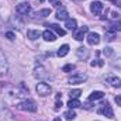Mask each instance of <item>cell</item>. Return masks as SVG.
Masks as SVG:
<instances>
[{
    "label": "cell",
    "instance_id": "12",
    "mask_svg": "<svg viewBox=\"0 0 121 121\" xmlns=\"http://www.w3.org/2000/svg\"><path fill=\"white\" fill-rule=\"evenodd\" d=\"M76 55H78L79 59H87L89 55H90V52H89V49L86 47H80V48L76 49Z\"/></svg>",
    "mask_w": 121,
    "mask_h": 121
},
{
    "label": "cell",
    "instance_id": "6",
    "mask_svg": "<svg viewBox=\"0 0 121 121\" xmlns=\"http://www.w3.org/2000/svg\"><path fill=\"white\" fill-rule=\"evenodd\" d=\"M7 70H9V63H7V59H6V55L0 49V76L6 75Z\"/></svg>",
    "mask_w": 121,
    "mask_h": 121
},
{
    "label": "cell",
    "instance_id": "18",
    "mask_svg": "<svg viewBox=\"0 0 121 121\" xmlns=\"http://www.w3.org/2000/svg\"><path fill=\"white\" fill-rule=\"evenodd\" d=\"M104 97V93L100 90H96V91H91V94L89 96V101H96V100H100Z\"/></svg>",
    "mask_w": 121,
    "mask_h": 121
},
{
    "label": "cell",
    "instance_id": "30",
    "mask_svg": "<svg viewBox=\"0 0 121 121\" xmlns=\"http://www.w3.org/2000/svg\"><path fill=\"white\" fill-rule=\"evenodd\" d=\"M1 23H3V20H1V16H0V26H1Z\"/></svg>",
    "mask_w": 121,
    "mask_h": 121
},
{
    "label": "cell",
    "instance_id": "8",
    "mask_svg": "<svg viewBox=\"0 0 121 121\" xmlns=\"http://www.w3.org/2000/svg\"><path fill=\"white\" fill-rule=\"evenodd\" d=\"M103 9H104V6H103V3L99 1V0L93 1V3L90 4V11L94 14V16H100L101 11H103Z\"/></svg>",
    "mask_w": 121,
    "mask_h": 121
},
{
    "label": "cell",
    "instance_id": "15",
    "mask_svg": "<svg viewBox=\"0 0 121 121\" xmlns=\"http://www.w3.org/2000/svg\"><path fill=\"white\" fill-rule=\"evenodd\" d=\"M42 37H44L45 41H49V42H54L56 39V35L52 32V30H45L42 32Z\"/></svg>",
    "mask_w": 121,
    "mask_h": 121
},
{
    "label": "cell",
    "instance_id": "24",
    "mask_svg": "<svg viewBox=\"0 0 121 121\" xmlns=\"http://www.w3.org/2000/svg\"><path fill=\"white\" fill-rule=\"evenodd\" d=\"M49 14H51V10H49V9H44V10H39V11L37 13V16L41 17V18H44V17H47V16H49Z\"/></svg>",
    "mask_w": 121,
    "mask_h": 121
},
{
    "label": "cell",
    "instance_id": "20",
    "mask_svg": "<svg viewBox=\"0 0 121 121\" xmlns=\"http://www.w3.org/2000/svg\"><path fill=\"white\" fill-rule=\"evenodd\" d=\"M56 54H58V56H60V58H62V56H66V55L69 54V45H68V44H65V45L59 47Z\"/></svg>",
    "mask_w": 121,
    "mask_h": 121
},
{
    "label": "cell",
    "instance_id": "28",
    "mask_svg": "<svg viewBox=\"0 0 121 121\" xmlns=\"http://www.w3.org/2000/svg\"><path fill=\"white\" fill-rule=\"evenodd\" d=\"M6 38H9L10 41H13V39L16 38V34H14V32H11V31H9V32H6Z\"/></svg>",
    "mask_w": 121,
    "mask_h": 121
},
{
    "label": "cell",
    "instance_id": "7",
    "mask_svg": "<svg viewBox=\"0 0 121 121\" xmlns=\"http://www.w3.org/2000/svg\"><path fill=\"white\" fill-rule=\"evenodd\" d=\"M16 11H17V14H20V16H26V14H28V13L31 11L30 3H20V4H17Z\"/></svg>",
    "mask_w": 121,
    "mask_h": 121
},
{
    "label": "cell",
    "instance_id": "11",
    "mask_svg": "<svg viewBox=\"0 0 121 121\" xmlns=\"http://www.w3.org/2000/svg\"><path fill=\"white\" fill-rule=\"evenodd\" d=\"M106 82L110 83V85L114 86V87H121V79L117 78V76H114V75H108V76L106 78Z\"/></svg>",
    "mask_w": 121,
    "mask_h": 121
},
{
    "label": "cell",
    "instance_id": "31",
    "mask_svg": "<svg viewBox=\"0 0 121 121\" xmlns=\"http://www.w3.org/2000/svg\"><path fill=\"white\" fill-rule=\"evenodd\" d=\"M54 121H62V120H60V118H55Z\"/></svg>",
    "mask_w": 121,
    "mask_h": 121
},
{
    "label": "cell",
    "instance_id": "27",
    "mask_svg": "<svg viewBox=\"0 0 121 121\" xmlns=\"http://www.w3.org/2000/svg\"><path fill=\"white\" fill-rule=\"evenodd\" d=\"M72 69H75V65H72V63L65 65V66L62 68V70H63V72H69V70H72Z\"/></svg>",
    "mask_w": 121,
    "mask_h": 121
},
{
    "label": "cell",
    "instance_id": "4",
    "mask_svg": "<svg viewBox=\"0 0 121 121\" xmlns=\"http://www.w3.org/2000/svg\"><path fill=\"white\" fill-rule=\"evenodd\" d=\"M0 121H16L13 113L7 107H4V104L1 103H0Z\"/></svg>",
    "mask_w": 121,
    "mask_h": 121
},
{
    "label": "cell",
    "instance_id": "3",
    "mask_svg": "<svg viewBox=\"0 0 121 121\" xmlns=\"http://www.w3.org/2000/svg\"><path fill=\"white\" fill-rule=\"evenodd\" d=\"M87 80V75L86 73H83V72H76V73H73L70 78H69V83L70 85H79V83H83V82H86Z\"/></svg>",
    "mask_w": 121,
    "mask_h": 121
},
{
    "label": "cell",
    "instance_id": "5",
    "mask_svg": "<svg viewBox=\"0 0 121 121\" xmlns=\"http://www.w3.org/2000/svg\"><path fill=\"white\" fill-rule=\"evenodd\" d=\"M99 113H100V114H103V116H106L107 118H113V117H114V111H113L111 106H110L107 101L101 104V108L99 110Z\"/></svg>",
    "mask_w": 121,
    "mask_h": 121
},
{
    "label": "cell",
    "instance_id": "9",
    "mask_svg": "<svg viewBox=\"0 0 121 121\" xmlns=\"http://www.w3.org/2000/svg\"><path fill=\"white\" fill-rule=\"evenodd\" d=\"M49 75H48V72H47V69L44 68V66H37L35 69H34V78H37V79H47Z\"/></svg>",
    "mask_w": 121,
    "mask_h": 121
},
{
    "label": "cell",
    "instance_id": "32",
    "mask_svg": "<svg viewBox=\"0 0 121 121\" xmlns=\"http://www.w3.org/2000/svg\"><path fill=\"white\" fill-rule=\"evenodd\" d=\"M49 1H51V3H55V0H49Z\"/></svg>",
    "mask_w": 121,
    "mask_h": 121
},
{
    "label": "cell",
    "instance_id": "29",
    "mask_svg": "<svg viewBox=\"0 0 121 121\" xmlns=\"http://www.w3.org/2000/svg\"><path fill=\"white\" fill-rule=\"evenodd\" d=\"M114 100H116L117 106H120V107H121V94H120V96H116V99H114Z\"/></svg>",
    "mask_w": 121,
    "mask_h": 121
},
{
    "label": "cell",
    "instance_id": "26",
    "mask_svg": "<svg viewBox=\"0 0 121 121\" xmlns=\"http://www.w3.org/2000/svg\"><path fill=\"white\" fill-rule=\"evenodd\" d=\"M103 54H104L106 56H110V55L113 54V48H110V47H106V48L103 49Z\"/></svg>",
    "mask_w": 121,
    "mask_h": 121
},
{
    "label": "cell",
    "instance_id": "25",
    "mask_svg": "<svg viewBox=\"0 0 121 121\" xmlns=\"http://www.w3.org/2000/svg\"><path fill=\"white\" fill-rule=\"evenodd\" d=\"M80 94H82V90H80V89H75V90H72L70 93H69L70 99H78Z\"/></svg>",
    "mask_w": 121,
    "mask_h": 121
},
{
    "label": "cell",
    "instance_id": "10",
    "mask_svg": "<svg viewBox=\"0 0 121 121\" xmlns=\"http://www.w3.org/2000/svg\"><path fill=\"white\" fill-rule=\"evenodd\" d=\"M87 30H89V27H86V26L80 27L79 30H75V32H73V38H75L76 41H82V39L85 38V34L87 32Z\"/></svg>",
    "mask_w": 121,
    "mask_h": 121
},
{
    "label": "cell",
    "instance_id": "21",
    "mask_svg": "<svg viewBox=\"0 0 121 121\" xmlns=\"http://www.w3.org/2000/svg\"><path fill=\"white\" fill-rule=\"evenodd\" d=\"M69 108H78V107H80L82 106V103L78 100V99H69V101H68V104H66Z\"/></svg>",
    "mask_w": 121,
    "mask_h": 121
},
{
    "label": "cell",
    "instance_id": "14",
    "mask_svg": "<svg viewBox=\"0 0 121 121\" xmlns=\"http://www.w3.org/2000/svg\"><path fill=\"white\" fill-rule=\"evenodd\" d=\"M68 16H69V14H68V10H66L63 6L58 7V10H56V18H58V20H68V18H69Z\"/></svg>",
    "mask_w": 121,
    "mask_h": 121
},
{
    "label": "cell",
    "instance_id": "23",
    "mask_svg": "<svg viewBox=\"0 0 121 121\" xmlns=\"http://www.w3.org/2000/svg\"><path fill=\"white\" fill-rule=\"evenodd\" d=\"M63 117L66 118V120H69V121H72V120H75L76 118V113L73 111V108H70L69 111H66L65 114H63Z\"/></svg>",
    "mask_w": 121,
    "mask_h": 121
},
{
    "label": "cell",
    "instance_id": "2",
    "mask_svg": "<svg viewBox=\"0 0 121 121\" xmlns=\"http://www.w3.org/2000/svg\"><path fill=\"white\" fill-rule=\"evenodd\" d=\"M35 91H37V94H38V96H41V97H45V96H49V94H51L52 87H51L48 83H45V82H41V83H38V85L35 86Z\"/></svg>",
    "mask_w": 121,
    "mask_h": 121
},
{
    "label": "cell",
    "instance_id": "19",
    "mask_svg": "<svg viewBox=\"0 0 121 121\" xmlns=\"http://www.w3.org/2000/svg\"><path fill=\"white\" fill-rule=\"evenodd\" d=\"M116 38V28H107L106 30V41H114Z\"/></svg>",
    "mask_w": 121,
    "mask_h": 121
},
{
    "label": "cell",
    "instance_id": "13",
    "mask_svg": "<svg viewBox=\"0 0 121 121\" xmlns=\"http://www.w3.org/2000/svg\"><path fill=\"white\" fill-rule=\"evenodd\" d=\"M100 42V35L97 32H89L87 35V44L89 45H97Z\"/></svg>",
    "mask_w": 121,
    "mask_h": 121
},
{
    "label": "cell",
    "instance_id": "16",
    "mask_svg": "<svg viewBox=\"0 0 121 121\" xmlns=\"http://www.w3.org/2000/svg\"><path fill=\"white\" fill-rule=\"evenodd\" d=\"M65 27L70 31H75L76 27H78V23H76L75 18H68V20H65Z\"/></svg>",
    "mask_w": 121,
    "mask_h": 121
},
{
    "label": "cell",
    "instance_id": "22",
    "mask_svg": "<svg viewBox=\"0 0 121 121\" xmlns=\"http://www.w3.org/2000/svg\"><path fill=\"white\" fill-rule=\"evenodd\" d=\"M49 27H51V30H52V31H55V32H56L58 35H60V37H63V35L66 34V31L63 30V28H60V27L58 26V24H51Z\"/></svg>",
    "mask_w": 121,
    "mask_h": 121
},
{
    "label": "cell",
    "instance_id": "1",
    "mask_svg": "<svg viewBox=\"0 0 121 121\" xmlns=\"http://www.w3.org/2000/svg\"><path fill=\"white\" fill-rule=\"evenodd\" d=\"M17 108L21 111H30V113H35L37 111V104L34 100L31 99H24L23 101L17 103Z\"/></svg>",
    "mask_w": 121,
    "mask_h": 121
},
{
    "label": "cell",
    "instance_id": "17",
    "mask_svg": "<svg viewBox=\"0 0 121 121\" xmlns=\"http://www.w3.org/2000/svg\"><path fill=\"white\" fill-rule=\"evenodd\" d=\"M41 35H42V34H41L38 30H28V31H27V38L31 39V41H35V39H37V38H39Z\"/></svg>",
    "mask_w": 121,
    "mask_h": 121
}]
</instances>
